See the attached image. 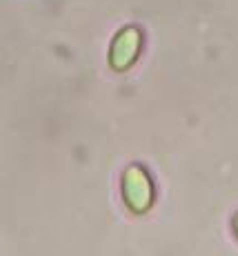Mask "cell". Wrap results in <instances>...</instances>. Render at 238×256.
I'll return each instance as SVG.
<instances>
[{
	"label": "cell",
	"mask_w": 238,
	"mask_h": 256,
	"mask_svg": "<svg viewBox=\"0 0 238 256\" xmlns=\"http://www.w3.org/2000/svg\"><path fill=\"white\" fill-rule=\"evenodd\" d=\"M236 230H238V218H236Z\"/></svg>",
	"instance_id": "3"
},
{
	"label": "cell",
	"mask_w": 238,
	"mask_h": 256,
	"mask_svg": "<svg viewBox=\"0 0 238 256\" xmlns=\"http://www.w3.org/2000/svg\"><path fill=\"white\" fill-rule=\"evenodd\" d=\"M140 42L142 36L136 27H127L114 38L112 42V52H109V62L114 70L122 72L127 67H132V62L136 60L138 52H140Z\"/></svg>",
	"instance_id": "2"
},
{
	"label": "cell",
	"mask_w": 238,
	"mask_h": 256,
	"mask_svg": "<svg viewBox=\"0 0 238 256\" xmlns=\"http://www.w3.org/2000/svg\"><path fill=\"white\" fill-rule=\"evenodd\" d=\"M122 196L125 203L132 208V212L142 214L152 208L154 203V185L147 172L138 165H132L122 176Z\"/></svg>",
	"instance_id": "1"
}]
</instances>
